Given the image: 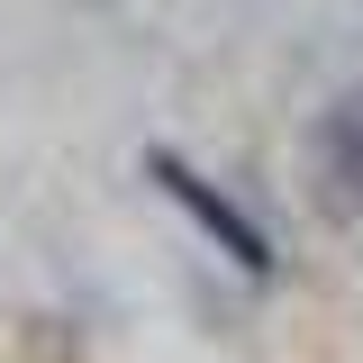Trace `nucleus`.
<instances>
[{"instance_id": "obj_1", "label": "nucleus", "mask_w": 363, "mask_h": 363, "mask_svg": "<svg viewBox=\"0 0 363 363\" xmlns=\"http://www.w3.org/2000/svg\"><path fill=\"white\" fill-rule=\"evenodd\" d=\"M145 182H155V191H164L182 218H191V227H200V236H209V245L227 255V264L245 272V281H272V236L245 218L236 200H227L218 182H200V173H191V164L173 155V145H145Z\"/></svg>"}, {"instance_id": "obj_2", "label": "nucleus", "mask_w": 363, "mask_h": 363, "mask_svg": "<svg viewBox=\"0 0 363 363\" xmlns=\"http://www.w3.org/2000/svg\"><path fill=\"white\" fill-rule=\"evenodd\" d=\"M309 191L327 218H363V91H336L309 128Z\"/></svg>"}]
</instances>
